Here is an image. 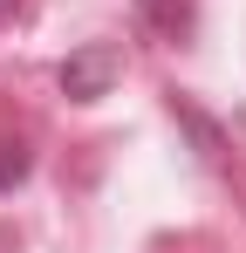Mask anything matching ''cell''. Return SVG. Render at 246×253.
I'll return each instance as SVG.
<instances>
[{
    "label": "cell",
    "instance_id": "6da1fadb",
    "mask_svg": "<svg viewBox=\"0 0 246 253\" xmlns=\"http://www.w3.org/2000/svg\"><path fill=\"white\" fill-rule=\"evenodd\" d=\"M117 69H123L117 48H110V42H89V48H76V55L62 62V89H69L76 103H96V96H110Z\"/></svg>",
    "mask_w": 246,
    "mask_h": 253
},
{
    "label": "cell",
    "instance_id": "7a4b0ae2",
    "mask_svg": "<svg viewBox=\"0 0 246 253\" xmlns=\"http://www.w3.org/2000/svg\"><path fill=\"white\" fill-rule=\"evenodd\" d=\"M21 178H28V151H21V144H0V192L21 185Z\"/></svg>",
    "mask_w": 246,
    "mask_h": 253
},
{
    "label": "cell",
    "instance_id": "3957f363",
    "mask_svg": "<svg viewBox=\"0 0 246 253\" xmlns=\"http://www.w3.org/2000/svg\"><path fill=\"white\" fill-rule=\"evenodd\" d=\"M14 14H21V0H0V28H7V21H14Z\"/></svg>",
    "mask_w": 246,
    "mask_h": 253
}]
</instances>
